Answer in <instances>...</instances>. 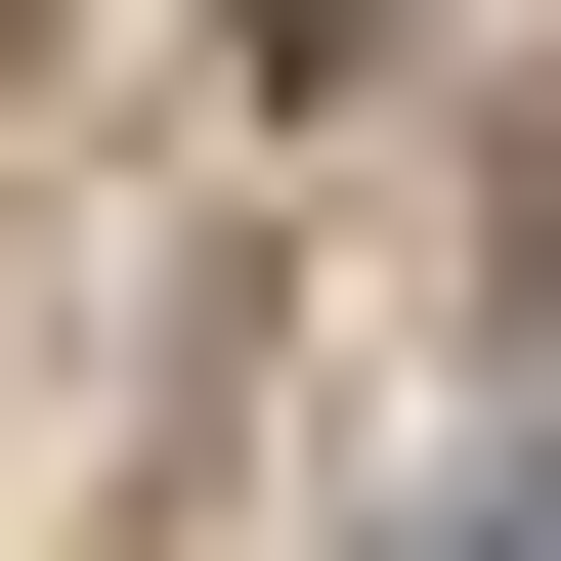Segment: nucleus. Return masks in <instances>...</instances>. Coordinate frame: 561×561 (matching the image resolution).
Here are the masks:
<instances>
[{"label":"nucleus","instance_id":"1","mask_svg":"<svg viewBox=\"0 0 561 561\" xmlns=\"http://www.w3.org/2000/svg\"><path fill=\"white\" fill-rule=\"evenodd\" d=\"M216 87H389V0H216Z\"/></svg>","mask_w":561,"mask_h":561},{"label":"nucleus","instance_id":"2","mask_svg":"<svg viewBox=\"0 0 561 561\" xmlns=\"http://www.w3.org/2000/svg\"><path fill=\"white\" fill-rule=\"evenodd\" d=\"M518 302H561V130H518Z\"/></svg>","mask_w":561,"mask_h":561}]
</instances>
